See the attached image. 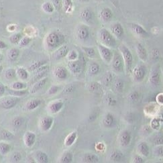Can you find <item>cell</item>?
<instances>
[{
  "label": "cell",
  "instance_id": "4dcf8cb0",
  "mask_svg": "<svg viewBox=\"0 0 163 163\" xmlns=\"http://www.w3.org/2000/svg\"><path fill=\"white\" fill-rule=\"evenodd\" d=\"M100 70V66L97 62H91L88 66L87 71L90 75H96L99 73Z\"/></svg>",
  "mask_w": 163,
  "mask_h": 163
},
{
  "label": "cell",
  "instance_id": "9c48e42d",
  "mask_svg": "<svg viewBox=\"0 0 163 163\" xmlns=\"http://www.w3.org/2000/svg\"><path fill=\"white\" fill-rule=\"evenodd\" d=\"M132 140V135L130 132L126 129L121 131L119 136H118V141L120 145L123 148H126L131 143Z\"/></svg>",
  "mask_w": 163,
  "mask_h": 163
},
{
  "label": "cell",
  "instance_id": "d6986e66",
  "mask_svg": "<svg viewBox=\"0 0 163 163\" xmlns=\"http://www.w3.org/2000/svg\"><path fill=\"white\" fill-rule=\"evenodd\" d=\"M36 138V136L34 132H26L24 137V141L25 145L29 148L32 147V146H34L35 143Z\"/></svg>",
  "mask_w": 163,
  "mask_h": 163
},
{
  "label": "cell",
  "instance_id": "ab89813d",
  "mask_svg": "<svg viewBox=\"0 0 163 163\" xmlns=\"http://www.w3.org/2000/svg\"><path fill=\"white\" fill-rule=\"evenodd\" d=\"M8 93L10 94V95L16 96V97H21V96H24L27 93V91L25 89L22 90H16L10 89L8 90Z\"/></svg>",
  "mask_w": 163,
  "mask_h": 163
},
{
  "label": "cell",
  "instance_id": "91938a15",
  "mask_svg": "<svg viewBox=\"0 0 163 163\" xmlns=\"http://www.w3.org/2000/svg\"><path fill=\"white\" fill-rule=\"evenodd\" d=\"M156 102L161 105H163V93H159L156 96Z\"/></svg>",
  "mask_w": 163,
  "mask_h": 163
},
{
  "label": "cell",
  "instance_id": "8fae6325",
  "mask_svg": "<svg viewBox=\"0 0 163 163\" xmlns=\"http://www.w3.org/2000/svg\"><path fill=\"white\" fill-rule=\"evenodd\" d=\"M79 17H80L83 22H84L86 24H91L93 22L94 14L90 8L86 7L80 11Z\"/></svg>",
  "mask_w": 163,
  "mask_h": 163
},
{
  "label": "cell",
  "instance_id": "6f0895ef",
  "mask_svg": "<svg viewBox=\"0 0 163 163\" xmlns=\"http://www.w3.org/2000/svg\"><path fill=\"white\" fill-rule=\"evenodd\" d=\"M138 94L136 92H133L129 96V98L131 101H136V99H138Z\"/></svg>",
  "mask_w": 163,
  "mask_h": 163
},
{
  "label": "cell",
  "instance_id": "9f6ffc18",
  "mask_svg": "<svg viewBox=\"0 0 163 163\" xmlns=\"http://www.w3.org/2000/svg\"><path fill=\"white\" fill-rule=\"evenodd\" d=\"M52 4L57 10H59L61 7V0H52Z\"/></svg>",
  "mask_w": 163,
  "mask_h": 163
},
{
  "label": "cell",
  "instance_id": "30bf717a",
  "mask_svg": "<svg viewBox=\"0 0 163 163\" xmlns=\"http://www.w3.org/2000/svg\"><path fill=\"white\" fill-rule=\"evenodd\" d=\"M89 29L86 25L81 24L78 26L76 30V36L79 40L85 41L89 38Z\"/></svg>",
  "mask_w": 163,
  "mask_h": 163
},
{
  "label": "cell",
  "instance_id": "277c9868",
  "mask_svg": "<svg viewBox=\"0 0 163 163\" xmlns=\"http://www.w3.org/2000/svg\"><path fill=\"white\" fill-rule=\"evenodd\" d=\"M20 100V97H16L13 95L7 96L0 100V107L5 110H10L17 105Z\"/></svg>",
  "mask_w": 163,
  "mask_h": 163
},
{
  "label": "cell",
  "instance_id": "be15d7a7",
  "mask_svg": "<svg viewBox=\"0 0 163 163\" xmlns=\"http://www.w3.org/2000/svg\"><path fill=\"white\" fill-rule=\"evenodd\" d=\"M6 47H7V44L5 42L2 40H0V50L4 49V48H6Z\"/></svg>",
  "mask_w": 163,
  "mask_h": 163
},
{
  "label": "cell",
  "instance_id": "7402d4cb",
  "mask_svg": "<svg viewBox=\"0 0 163 163\" xmlns=\"http://www.w3.org/2000/svg\"><path fill=\"white\" fill-rule=\"evenodd\" d=\"M64 106V103L62 101H54L49 104L48 110L52 114H57L59 112Z\"/></svg>",
  "mask_w": 163,
  "mask_h": 163
},
{
  "label": "cell",
  "instance_id": "44dd1931",
  "mask_svg": "<svg viewBox=\"0 0 163 163\" xmlns=\"http://www.w3.org/2000/svg\"><path fill=\"white\" fill-rule=\"evenodd\" d=\"M115 124V120L114 116L110 113H107L106 115L104 116L103 119V125L104 127L107 128H113Z\"/></svg>",
  "mask_w": 163,
  "mask_h": 163
},
{
  "label": "cell",
  "instance_id": "e0dca14e",
  "mask_svg": "<svg viewBox=\"0 0 163 163\" xmlns=\"http://www.w3.org/2000/svg\"><path fill=\"white\" fill-rule=\"evenodd\" d=\"M99 18L103 23L110 22L113 18L111 10L108 7H105L99 12Z\"/></svg>",
  "mask_w": 163,
  "mask_h": 163
},
{
  "label": "cell",
  "instance_id": "ee69618b",
  "mask_svg": "<svg viewBox=\"0 0 163 163\" xmlns=\"http://www.w3.org/2000/svg\"><path fill=\"white\" fill-rule=\"evenodd\" d=\"M82 50L86 55L89 58H93L95 56V51L94 48L91 47H82Z\"/></svg>",
  "mask_w": 163,
  "mask_h": 163
},
{
  "label": "cell",
  "instance_id": "cb8c5ba5",
  "mask_svg": "<svg viewBox=\"0 0 163 163\" xmlns=\"http://www.w3.org/2000/svg\"><path fill=\"white\" fill-rule=\"evenodd\" d=\"M137 150L142 156L147 157L149 155V153H150L149 146L147 144V143H145V142H141V143L138 144Z\"/></svg>",
  "mask_w": 163,
  "mask_h": 163
},
{
  "label": "cell",
  "instance_id": "74e56055",
  "mask_svg": "<svg viewBox=\"0 0 163 163\" xmlns=\"http://www.w3.org/2000/svg\"><path fill=\"white\" fill-rule=\"evenodd\" d=\"M24 122V120L22 117H15V118L11 120V125L14 128H19L22 126V124Z\"/></svg>",
  "mask_w": 163,
  "mask_h": 163
},
{
  "label": "cell",
  "instance_id": "7a4b0ae2",
  "mask_svg": "<svg viewBox=\"0 0 163 163\" xmlns=\"http://www.w3.org/2000/svg\"><path fill=\"white\" fill-rule=\"evenodd\" d=\"M64 36L59 32H52L47 35L45 39V43L48 48L53 49L59 47L64 42Z\"/></svg>",
  "mask_w": 163,
  "mask_h": 163
},
{
  "label": "cell",
  "instance_id": "681fc988",
  "mask_svg": "<svg viewBox=\"0 0 163 163\" xmlns=\"http://www.w3.org/2000/svg\"><path fill=\"white\" fill-rule=\"evenodd\" d=\"M14 136L13 135V134L7 130H3L2 132V138L6 140H10L13 139Z\"/></svg>",
  "mask_w": 163,
  "mask_h": 163
},
{
  "label": "cell",
  "instance_id": "d590c367",
  "mask_svg": "<svg viewBox=\"0 0 163 163\" xmlns=\"http://www.w3.org/2000/svg\"><path fill=\"white\" fill-rule=\"evenodd\" d=\"M16 70L13 68H9L6 70L5 73H4V77L7 80H11L16 77Z\"/></svg>",
  "mask_w": 163,
  "mask_h": 163
},
{
  "label": "cell",
  "instance_id": "c3c4849f",
  "mask_svg": "<svg viewBox=\"0 0 163 163\" xmlns=\"http://www.w3.org/2000/svg\"><path fill=\"white\" fill-rule=\"evenodd\" d=\"M22 154L19 152H14L11 154V162H18L22 160Z\"/></svg>",
  "mask_w": 163,
  "mask_h": 163
},
{
  "label": "cell",
  "instance_id": "6da1fadb",
  "mask_svg": "<svg viewBox=\"0 0 163 163\" xmlns=\"http://www.w3.org/2000/svg\"><path fill=\"white\" fill-rule=\"evenodd\" d=\"M98 37L102 44L109 48L115 47L117 43L115 38L111 34V32L108 31L107 29L102 28L101 30H99L98 32Z\"/></svg>",
  "mask_w": 163,
  "mask_h": 163
},
{
  "label": "cell",
  "instance_id": "e7e4bbea",
  "mask_svg": "<svg viewBox=\"0 0 163 163\" xmlns=\"http://www.w3.org/2000/svg\"><path fill=\"white\" fill-rule=\"evenodd\" d=\"M89 0H79V2H87Z\"/></svg>",
  "mask_w": 163,
  "mask_h": 163
},
{
  "label": "cell",
  "instance_id": "f6af8a7d",
  "mask_svg": "<svg viewBox=\"0 0 163 163\" xmlns=\"http://www.w3.org/2000/svg\"><path fill=\"white\" fill-rule=\"evenodd\" d=\"M48 70H43V71H41V72H38V73H35L34 76L33 77V78H32V81L35 83L36 81H38V80H40V79L44 78L45 75H47V73H48Z\"/></svg>",
  "mask_w": 163,
  "mask_h": 163
},
{
  "label": "cell",
  "instance_id": "db71d44e",
  "mask_svg": "<svg viewBox=\"0 0 163 163\" xmlns=\"http://www.w3.org/2000/svg\"><path fill=\"white\" fill-rule=\"evenodd\" d=\"M112 80V77H111V73H107L105 75V77L103 78V83L104 84L108 85L110 83H111Z\"/></svg>",
  "mask_w": 163,
  "mask_h": 163
},
{
  "label": "cell",
  "instance_id": "94428289",
  "mask_svg": "<svg viewBox=\"0 0 163 163\" xmlns=\"http://www.w3.org/2000/svg\"><path fill=\"white\" fill-rule=\"evenodd\" d=\"M97 87H98V85L97 84V83H91V84H90L89 89L90 91H95L97 89Z\"/></svg>",
  "mask_w": 163,
  "mask_h": 163
},
{
  "label": "cell",
  "instance_id": "52a82bcc",
  "mask_svg": "<svg viewBox=\"0 0 163 163\" xmlns=\"http://www.w3.org/2000/svg\"><path fill=\"white\" fill-rule=\"evenodd\" d=\"M161 81V73L159 66L155 65L152 67L149 75V82L153 87L158 86Z\"/></svg>",
  "mask_w": 163,
  "mask_h": 163
},
{
  "label": "cell",
  "instance_id": "4316f807",
  "mask_svg": "<svg viewBox=\"0 0 163 163\" xmlns=\"http://www.w3.org/2000/svg\"><path fill=\"white\" fill-rule=\"evenodd\" d=\"M41 104V100L38 99H30L26 103V107L28 110L32 111L34 110L37 107H38Z\"/></svg>",
  "mask_w": 163,
  "mask_h": 163
},
{
  "label": "cell",
  "instance_id": "4fadbf2b",
  "mask_svg": "<svg viewBox=\"0 0 163 163\" xmlns=\"http://www.w3.org/2000/svg\"><path fill=\"white\" fill-rule=\"evenodd\" d=\"M110 32L118 39H122L124 36V30L122 25L118 22L113 23L110 26Z\"/></svg>",
  "mask_w": 163,
  "mask_h": 163
},
{
  "label": "cell",
  "instance_id": "b9f144b4",
  "mask_svg": "<svg viewBox=\"0 0 163 163\" xmlns=\"http://www.w3.org/2000/svg\"><path fill=\"white\" fill-rule=\"evenodd\" d=\"M153 153L158 157H163V144L156 145L153 149Z\"/></svg>",
  "mask_w": 163,
  "mask_h": 163
},
{
  "label": "cell",
  "instance_id": "5b68a950",
  "mask_svg": "<svg viewBox=\"0 0 163 163\" xmlns=\"http://www.w3.org/2000/svg\"><path fill=\"white\" fill-rule=\"evenodd\" d=\"M147 70L146 66L144 65H139L132 70V77L134 80L136 82L140 83L143 81L144 79Z\"/></svg>",
  "mask_w": 163,
  "mask_h": 163
},
{
  "label": "cell",
  "instance_id": "603a6c76",
  "mask_svg": "<svg viewBox=\"0 0 163 163\" xmlns=\"http://www.w3.org/2000/svg\"><path fill=\"white\" fill-rule=\"evenodd\" d=\"M136 52L138 54V57L140 58V59L143 61L146 62L148 59V53L146 51V48L143 45H142L141 44L138 43L136 45Z\"/></svg>",
  "mask_w": 163,
  "mask_h": 163
},
{
  "label": "cell",
  "instance_id": "484cf974",
  "mask_svg": "<svg viewBox=\"0 0 163 163\" xmlns=\"http://www.w3.org/2000/svg\"><path fill=\"white\" fill-rule=\"evenodd\" d=\"M35 161L38 163H47L48 162V155L43 151H37L34 154Z\"/></svg>",
  "mask_w": 163,
  "mask_h": 163
},
{
  "label": "cell",
  "instance_id": "d4e9b609",
  "mask_svg": "<svg viewBox=\"0 0 163 163\" xmlns=\"http://www.w3.org/2000/svg\"><path fill=\"white\" fill-rule=\"evenodd\" d=\"M81 161L85 163H97L99 162V157L93 153H85L82 156Z\"/></svg>",
  "mask_w": 163,
  "mask_h": 163
},
{
  "label": "cell",
  "instance_id": "03108f58",
  "mask_svg": "<svg viewBox=\"0 0 163 163\" xmlns=\"http://www.w3.org/2000/svg\"><path fill=\"white\" fill-rule=\"evenodd\" d=\"M2 70H3V66L0 65V74H1L2 71Z\"/></svg>",
  "mask_w": 163,
  "mask_h": 163
},
{
  "label": "cell",
  "instance_id": "8d00e7d4",
  "mask_svg": "<svg viewBox=\"0 0 163 163\" xmlns=\"http://www.w3.org/2000/svg\"><path fill=\"white\" fill-rule=\"evenodd\" d=\"M46 63H47V61H35L32 63L28 67V70H30V71H34L35 70L37 69H38L40 66L44 65Z\"/></svg>",
  "mask_w": 163,
  "mask_h": 163
},
{
  "label": "cell",
  "instance_id": "f907efd6",
  "mask_svg": "<svg viewBox=\"0 0 163 163\" xmlns=\"http://www.w3.org/2000/svg\"><path fill=\"white\" fill-rule=\"evenodd\" d=\"M66 57H67L69 61H75V60L77 59L79 55L76 51H75V50H72V51H70L69 52Z\"/></svg>",
  "mask_w": 163,
  "mask_h": 163
},
{
  "label": "cell",
  "instance_id": "f5cc1de1",
  "mask_svg": "<svg viewBox=\"0 0 163 163\" xmlns=\"http://www.w3.org/2000/svg\"><path fill=\"white\" fill-rule=\"evenodd\" d=\"M153 143L155 145L163 144V136L161 135H156L153 137Z\"/></svg>",
  "mask_w": 163,
  "mask_h": 163
},
{
  "label": "cell",
  "instance_id": "9a60e30c",
  "mask_svg": "<svg viewBox=\"0 0 163 163\" xmlns=\"http://www.w3.org/2000/svg\"><path fill=\"white\" fill-rule=\"evenodd\" d=\"M130 28L132 31L134 32V34H135L138 37L143 38H146L148 37V33L146 32L143 26H141L139 24L132 23L130 24Z\"/></svg>",
  "mask_w": 163,
  "mask_h": 163
},
{
  "label": "cell",
  "instance_id": "836d02e7",
  "mask_svg": "<svg viewBox=\"0 0 163 163\" xmlns=\"http://www.w3.org/2000/svg\"><path fill=\"white\" fill-rule=\"evenodd\" d=\"M27 85L26 83H24L20 81H15L13 82L10 85V89H16V90H22L26 88Z\"/></svg>",
  "mask_w": 163,
  "mask_h": 163
},
{
  "label": "cell",
  "instance_id": "816d5d0a",
  "mask_svg": "<svg viewBox=\"0 0 163 163\" xmlns=\"http://www.w3.org/2000/svg\"><path fill=\"white\" fill-rule=\"evenodd\" d=\"M61 90V87L57 85H52L47 91V94L49 95H52L58 93Z\"/></svg>",
  "mask_w": 163,
  "mask_h": 163
},
{
  "label": "cell",
  "instance_id": "d6a6232c",
  "mask_svg": "<svg viewBox=\"0 0 163 163\" xmlns=\"http://www.w3.org/2000/svg\"><path fill=\"white\" fill-rule=\"evenodd\" d=\"M11 146L5 142H0V154L2 155H6L10 152Z\"/></svg>",
  "mask_w": 163,
  "mask_h": 163
},
{
  "label": "cell",
  "instance_id": "f1b7e54d",
  "mask_svg": "<svg viewBox=\"0 0 163 163\" xmlns=\"http://www.w3.org/2000/svg\"><path fill=\"white\" fill-rule=\"evenodd\" d=\"M20 51L16 48H12L7 51V57L10 61H15L19 57Z\"/></svg>",
  "mask_w": 163,
  "mask_h": 163
},
{
  "label": "cell",
  "instance_id": "1f68e13d",
  "mask_svg": "<svg viewBox=\"0 0 163 163\" xmlns=\"http://www.w3.org/2000/svg\"><path fill=\"white\" fill-rule=\"evenodd\" d=\"M73 154L70 152H65L61 155L59 159V162L70 163L73 161Z\"/></svg>",
  "mask_w": 163,
  "mask_h": 163
},
{
  "label": "cell",
  "instance_id": "83f0119b",
  "mask_svg": "<svg viewBox=\"0 0 163 163\" xmlns=\"http://www.w3.org/2000/svg\"><path fill=\"white\" fill-rule=\"evenodd\" d=\"M77 138V133L76 132H73L71 133H70L66 137V138L65 140V145L67 147H70L76 141Z\"/></svg>",
  "mask_w": 163,
  "mask_h": 163
},
{
  "label": "cell",
  "instance_id": "11a10c76",
  "mask_svg": "<svg viewBox=\"0 0 163 163\" xmlns=\"http://www.w3.org/2000/svg\"><path fill=\"white\" fill-rule=\"evenodd\" d=\"M132 162L143 163L144 162V159L141 155H134L132 158Z\"/></svg>",
  "mask_w": 163,
  "mask_h": 163
},
{
  "label": "cell",
  "instance_id": "003e7915",
  "mask_svg": "<svg viewBox=\"0 0 163 163\" xmlns=\"http://www.w3.org/2000/svg\"><path fill=\"white\" fill-rule=\"evenodd\" d=\"M1 60H2V54H1V53H0V61Z\"/></svg>",
  "mask_w": 163,
  "mask_h": 163
},
{
  "label": "cell",
  "instance_id": "6125c7cd",
  "mask_svg": "<svg viewBox=\"0 0 163 163\" xmlns=\"http://www.w3.org/2000/svg\"><path fill=\"white\" fill-rule=\"evenodd\" d=\"M6 91V87L2 83H0V96H2Z\"/></svg>",
  "mask_w": 163,
  "mask_h": 163
},
{
  "label": "cell",
  "instance_id": "ac0fdd59",
  "mask_svg": "<svg viewBox=\"0 0 163 163\" xmlns=\"http://www.w3.org/2000/svg\"><path fill=\"white\" fill-rule=\"evenodd\" d=\"M69 52V47L66 45L61 46L53 54V58L55 60H60L61 58L66 57Z\"/></svg>",
  "mask_w": 163,
  "mask_h": 163
},
{
  "label": "cell",
  "instance_id": "7c38bea8",
  "mask_svg": "<svg viewBox=\"0 0 163 163\" xmlns=\"http://www.w3.org/2000/svg\"><path fill=\"white\" fill-rule=\"evenodd\" d=\"M53 75L57 79L61 81H64L69 76L68 70L63 66H57L53 69Z\"/></svg>",
  "mask_w": 163,
  "mask_h": 163
},
{
  "label": "cell",
  "instance_id": "2e32d148",
  "mask_svg": "<svg viewBox=\"0 0 163 163\" xmlns=\"http://www.w3.org/2000/svg\"><path fill=\"white\" fill-rule=\"evenodd\" d=\"M54 119L51 116H44L40 121V128L42 131L47 132L53 125Z\"/></svg>",
  "mask_w": 163,
  "mask_h": 163
},
{
  "label": "cell",
  "instance_id": "ffe728a7",
  "mask_svg": "<svg viewBox=\"0 0 163 163\" xmlns=\"http://www.w3.org/2000/svg\"><path fill=\"white\" fill-rule=\"evenodd\" d=\"M48 79L47 77H44L40 80H38L36 81L34 84L32 85L31 87L30 92V93H35L36 92L39 91L40 89H42L43 87L45 86V85L47 84Z\"/></svg>",
  "mask_w": 163,
  "mask_h": 163
},
{
  "label": "cell",
  "instance_id": "7bdbcfd3",
  "mask_svg": "<svg viewBox=\"0 0 163 163\" xmlns=\"http://www.w3.org/2000/svg\"><path fill=\"white\" fill-rule=\"evenodd\" d=\"M22 34L20 33H15L10 37V41L12 44H18L20 43V40L22 39Z\"/></svg>",
  "mask_w": 163,
  "mask_h": 163
},
{
  "label": "cell",
  "instance_id": "e575fe53",
  "mask_svg": "<svg viewBox=\"0 0 163 163\" xmlns=\"http://www.w3.org/2000/svg\"><path fill=\"white\" fill-rule=\"evenodd\" d=\"M16 75H18V77L22 79V80H26L28 77V73L27 70L22 68V67H19L16 69Z\"/></svg>",
  "mask_w": 163,
  "mask_h": 163
},
{
  "label": "cell",
  "instance_id": "680465c9",
  "mask_svg": "<svg viewBox=\"0 0 163 163\" xmlns=\"http://www.w3.org/2000/svg\"><path fill=\"white\" fill-rule=\"evenodd\" d=\"M151 126L152 128L156 129L159 127V122L156 119H154L151 122Z\"/></svg>",
  "mask_w": 163,
  "mask_h": 163
},
{
  "label": "cell",
  "instance_id": "bcb514c9",
  "mask_svg": "<svg viewBox=\"0 0 163 163\" xmlns=\"http://www.w3.org/2000/svg\"><path fill=\"white\" fill-rule=\"evenodd\" d=\"M114 89L120 93H122L124 89V83L120 79H118L114 83Z\"/></svg>",
  "mask_w": 163,
  "mask_h": 163
},
{
  "label": "cell",
  "instance_id": "5bb4252c",
  "mask_svg": "<svg viewBox=\"0 0 163 163\" xmlns=\"http://www.w3.org/2000/svg\"><path fill=\"white\" fill-rule=\"evenodd\" d=\"M67 67L70 73L74 75H79L82 71L83 65L80 61L77 59L75 61H69L67 64Z\"/></svg>",
  "mask_w": 163,
  "mask_h": 163
},
{
  "label": "cell",
  "instance_id": "8992f818",
  "mask_svg": "<svg viewBox=\"0 0 163 163\" xmlns=\"http://www.w3.org/2000/svg\"><path fill=\"white\" fill-rule=\"evenodd\" d=\"M97 49L103 61L107 64L111 63L113 57H114V53L112 52L111 49L102 44L97 46Z\"/></svg>",
  "mask_w": 163,
  "mask_h": 163
},
{
  "label": "cell",
  "instance_id": "f35d334b",
  "mask_svg": "<svg viewBox=\"0 0 163 163\" xmlns=\"http://www.w3.org/2000/svg\"><path fill=\"white\" fill-rule=\"evenodd\" d=\"M42 8H43V10L46 12V13H48V14L52 13L54 10V7L53 6V4L48 2H44L43 4V6H42Z\"/></svg>",
  "mask_w": 163,
  "mask_h": 163
},
{
  "label": "cell",
  "instance_id": "f546056e",
  "mask_svg": "<svg viewBox=\"0 0 163 163\" xmlns=\"http://www.w3.org/2000/svg\"><path fill=\"white\" fill-rule=\"evenodd\" d=\"M124 157L123 154L119 150H113L110 154V160L113 162H120L122 161V158Z\"/></svg>",
  "mask_w": 163,
  "mask_h": 163
},
{
  "label": "cell",
  "instance_id": "ba28073f",
  "mask_svg": "<svg viewBox=\"0 0 163 163\" xmlns=\"http://www.w3.org/2000/svg\"><path fill=\"white\" fill-rule=\"evenodd\" d=\"M111 62L112 69L114 70L115 72L120 73L122 71L124 64L122 55H120L118 53L114 54V57H113Z\"/></svg>",
  "mask_w": 163,
  "mask_h": 163
},
{
  "label": "cell",
  "instance_id": "3957f363",
  "mask_svg": "<svg viewBox=\"0 0 163 163\" xmlns=\"http://www.w3.org/2000/svg\"><path fill=\"white\" fill-rule=\"evenodd\" d=\"M120 52L123 58L124 66L128 72L131 71L133 64V56L129 48L124 44H121L119 47Z\"/></svg>",
  "mask_w": 163,
  "mask_h": 163
},
{
  "label": "cell",
  "instance_id": "7dc6e473",
  "mask_svg": "<svg viewBox=\"0 0 163 163\" xmlns=\"http://www.w3.org/2000/svg\"><path fill=\"white\" fill-rule=\"evenodd\" d=\"M31 41H32L31 38L28 36H24L22 38V39L20 40V43L18 44L20 47H25L30 44Z\"/></svg>",
  "mask_w": 163,
  "mask_h": 163
},
{
  "label": "cell",
  "instance_id": "60d3db41",
  "mask_svg": "<svg viewBox=\"0 0 163 163\" xmlns=\"http://www.w3.org/2000/svg\"><path fill=\"white\" fill-rule=\"evenodd\" d=\"M62 6L66 12H70L73 8L72 0H62Z\"/></svg>",
  "mask_w": 163,
  "mask_h": 163
}]
</instances>
